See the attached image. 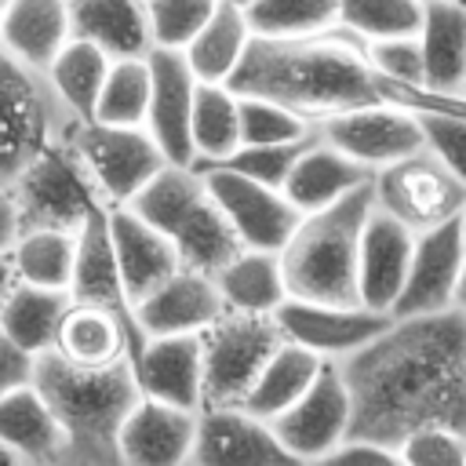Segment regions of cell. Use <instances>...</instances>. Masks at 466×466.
I'll list each match as a JSON object with an SVG mask.
<instances>
[{"instance_id":"1","label":"cell","mask_w":466,"mask_h":466,"mask_svg":"<svg viewBox=\"0 0 466 466\" xmlns=\"http://www.w3.org/2000/svg\"><path fill=\"white\" fill-rule=\"evenodd\" d=\"M339 371L357 437L397 444L422 422L466 430V317L451 306L393 317L371 342L342 357Z\"/></svg>"},{"instance_id":"2","label":"cell","mask_w":466,"mask_h":466,"mask_svg":"<svg viewBox=\"0 0 466 466\" xmlns=\"http://www.w3.org/2000/svg\"><path fill=\"white\" fill-rule=\"evenodd\" d=\"M237 95H258L317 124L339 109L382 102V76L368 58V40L346 25L317 33H251L233 76Z\"/></svg>"},{"instance_id":"3","label":"cell","mask_w":466,"mask_h":466,"mask_svg":"<svg viewBox=\"0 0 466 466\" xmlns=\"http://www.w3.org/2000/svg\"><path fill=\"white\" fill-rule=\"evenodd\" d=\"M33 386L51 404L66 433V462H120L116 433L142 393L131 360L84 368L58 357L55 350H44L33 357Z\"/></svg>"},{"instance_id":"4","label":"cell","mask_w":466,"mask_h":466,"mask_svg":"<svg viewBox=\"0 0 466 466\" xmlns=\"http://www.w3.org/2000/svg\"><path fill=\"white\" fill-rule=\"evenodd\" d=\"M371 208V182H364L346 197L299 215L295 229L277 251L288 295L313 302H360L357 251Z\"/></svg>"},{"instance_id":"5","label":"cell","mask_w":466,"mask_h":466,"mask_svg":"<svg viewBox=\"0 0 466 466\" xmlns=\"http://www.w3.org/2000/svg\"><path fill=\"white\" fill-rule=\"evenodd\" d=\"M76 124L44 69L0 51V182H11Z\"/></svg>"},{"instance_id":"6","label":"cell","mask_w":466,"mask_h":466,"mask_svg":"<svg viewBox=\"0 0 466 466\" xmlns=\"http://www.w3.org/2000/svg\"><path fill=\"white\" fill-rule=\"evenodd\" d=\"M76 131V127H73ZM73 131L47 146L36 160H29L7 186L18 208V226H55V229H80L95 208H106L95 178L76 153Z\"/></svg>"},{"instance_id":"7","label":"cell","mask_w":466,"mask_h":466,"mask_svg":"<svg viewBox=\"0 0 466 466\" xmlns=\"http://www.w3.org/2000/svg\"><path fill=\"white\" fill-rule=\"evenodd\" d=\"M280 339L277 320L258 313L226 309L215 324H208L200 331L204 404H240Z\"/></svg>"},{"instance_id":"8","label":"cell","mask_w":466,"mask_h":466,"mask_svg":"<svg viewBox=\"0 0 466 466\" xmlns=\"http://www.w3.org/2000/svg\"><path fill=\"white\" fill-rule=\"evenodd\" d=\"M371 197H375V208L390 211L408 229L422 233L462 211L466 186L430 149H415L371 171Z\"/></svg>"},{"instance_id":"9","label":"cell","mask_w":466,"mask_h":466,"mask_svg":"<svg viewBox=\"0 0 466 466\" xmlns=\"http://www.w3.org/2000/svg\"><path fill=\"white\" fill-rule=\"evenodd\" d=\"M76 153L84 157L95 189L106 208L127 204L164 164L167 157L146 131V124H102L80 120L73 131Z\"/></svg>"},{"instance_id":"10","label":"cell","mask_w":466,"mask_h":466,"mask_svg":"<svg viewBox=\"0 0 466 466\" xmlns=\"http://www.w3.org/2000/svg\"><path fill=\"white\" fill-rule=\"evenodd\" d=\"M353 404L339 360H324L306 393L269 419L280 448L291 462H328L331 448L350 433Z\"/></svg>"},{"instance_id":"11","label":"cell","mask_w":466,"mask_h":466,"mask_svg":"<svg viewBox=\"0 0 466 466\" xmlns=\"http://www.w3.org/2000/svg\"><path fill=\"white\" fill-rule=\"evenodd\" d=\"M313 135L324 138L328 146L342 149L350 160H357L368 171H379L390 160L422 149L419 113L390 106V102H368V106H353V109L320 116L313 124Z\"/></svg>"},{"instance_id":"12","label":"cell","mask_w":466,"mask_h":466,"mask_svg":"<svg viewBox=\"0 0 466 466\" xmlns=\"http://www.w3.org/2000/svg\"><path fill=\"white\" fill-rule=\"evenodd\" d=\"M193 171L204 178L211 200L218 204V211L226 215V222L233 226L244 248L280 251V244L299 222V211L284 197L280 186H269V182H258V178H248L226 167H193Z\"/></svg>"},{"instance_id":"13","label":"cell","mask_w":466,"mask_h":466,"mask_svg":"<svg viewBox=\"0 0 466 466\" xmlns=\"http://www.w3.org/2000/svg\"><path fill=\"white\" fill-rule=\"evenodd\" d=\"M273 320L284 339L306 346L320 360H342L371 342L393 317L364 302H313L288 295L277 306Z\"/></svg>"},{"instance_id":"14","label":"cell","mask_w":466,"mask_h":466,"mask_svg":"<svg viewBox=\"0 0 466 466\" xmlns=\"http://www.w3.org/2000/svg\"><path fill=\"white\" fill-rule=\"evenodd\" d=\"M462 258H466V237H462L459 215L415 233L411 262H408V273H404V284H400V295H397L390 317L448 309Z\"/></svg>"},{"instance_id":"15","label":"cell","mask_w":466,"mask_h":466,"mask_svg":"<svg viewBox=\"0 0 466 466\" xmlns=\"http://www.w3.org/2000/svg\"><path fill=\"white\" fill-rule=\"evenodd\" d=\"M193 466H255V462H291L280 448L273 426L240 404H200L197 437L189 451Z\"/></svg>"},{"instance_id":"16","label":"cell","mask_w":466,"mask_h":466,"mask_svg":"<svg viewBox=\"0 0 466 466\" xmlns=\"http://www.w3.org/2000/svg\"><path fill=\"white\" fill-rule=\"evenodd\" d=\"M69 299L76 302H91L102 306L109 313H116L131 339H135V357L146 342L138 320H135V302L124 288L116 255H113V240H109V208H95L84 226L76 229V262H73V280H69Z\"/></svg>"},{"instance_id":"17","label":"cell","mask_w":466,"mask_h":466,"mask_svg":"<svg viewBox=\"0 0 466 466\" xmlns=\"http://www.w3.org/2000/svg\"><path fill=\"white\" fill-rule=\"evenodd\" d=\"M197 411L167 404V400L149 397V393H138V400L131 404V411L124 415L120 433H116L120 462H135V466H182V462H189L193 437H197Z\"/></svg>"},{"instance_id":"18","label":"cell","mask_w":466,"mask_h":466,"mask_svg":"<svg viewBox=\"0 0 466 466\" xmlns=\"http://www.w3.org/2000/svg\"><path fill=\"white\" fill-rule=\"evenodd\" d=\"M149 109H146V131L160 146V153L171 164H193V142H189V109L197 76L186 66V55L175 47H149Z\"/></svg>"},{"instance_id":"19","label":"cell","mask_w":466,"mask_h":466,"mask_svg":"<svg viewBox=\"0 0 466 466\" xmlns=\"http://www.w3.org/2000/svg\"><path fill=\"white\" fill-rule=\"evenodd\" d=\"M226 313V302L211 273L178 266L153 291L135 302V320L142 335H200Z\"/></svg>"},{"instance_id":"20","label":"cell","mask_w":466,"mask_h":466,"mask_svg":"<svg viewBox=\"0 0 466 466\" xmlns=\"http://www.w3.org/2000/svg\"><path fill=\"white\" fill-rule=\"evenodd\" d=\"M411 248H415V229H408L390 211L371 208L357 251V295L364 306L382 313L393 309L411 262Z\"/></svg>"},{"instance_id":"21","label":"cell","mask_w":466,"mask_h":466,"mask_svg":"<svg viewBox=\"0 0 466 466\" xmlns=\"http://www.w3.org/2000/svg\"><path fill=\"white\" fill-rule=\"evenodd\" d=\"M131 368L142 393L193 411L204 404L200 335H149Z\"/></svg>"},{"instance_id":"22","label":"cell","mask_w":466,"mask_h":466,"mask_svg":"<svg viewBox=\"0 0 466 466\" xmlns=\"http://www.w3.org/2000/svg\"><path fill=\"white\" fill-rule=\"evenodd\" d=\"M0 448L7 451L11 462H33V466L66 462V433L51 404L33 386V379L0 397Z\"/></svg>"},{"instance_id":"23","label":"cell","mask_w":466,"mask_h":466,"mask_svg":"<svg viewBox=\"0 0 466 466\" xmlns=\"http://www.w3.org/2000/svg\"><path fill=\"white\" fill-rule=\"evenodd\" d=\"M371 182V171L360 167L357 160H350L342 149L328 146L324 138L309 135L302 142V149L295 153L280 189L284 197L295 204V211H313V208H324L339 197H346L350 189Z\"/></svg>"},{"instance_id":"24","label":"cell","mask_w":466,"mask_h":466,"mask_svg":"<svg viewBox=\"0 0 466 466\" xmlns=\"http://www.w3.org/2000/svg\"><path fill=\"white\" fill-rule=\"evenodd\" d=\"M109 240L131 302H138L146 291H153L164 277H171L182 266L175 244L157 226L138 218L131 208H109Z\"/></svg>"},{"instance_id":"25","label":"cell","mask_w":466,"mask_h":466,"mask_svg":"<svg viewBox=\"0 0 466 466\" xmlns=\"http://www.w3.org/2000/svg\"><path fill=\"white\" fill-rule=\"evenodd\" d=\"M51 350L73 364H84V368L135 360V339H131L127 324L116 313L91 306V302H76V299H69Z\"/></svg>"},{"instance_id":"26","label":"cell","mask_w":466,"mask_h":466,"mask_svg":"<svg viewBox=\"0 0 466 466\" xmlns=\"http://www.w3.org/2000/svg\"><path fill=\"white\" fill-rule=\"evenodd\" d=\"M419 47L426 87L466 95V0H426Z\"/></svg>"},{"instance_id":"27","label":"cell","mask_w":466,"mask_h":466,"mask_svg":"<svg viewBox=\"0 0 466 466\" xmlns=\"http://www.w3.org/2000/svg\"><path fill=\"white\" fill-rule=\"evenodd\" d=\"M69 36V0H7L0 11V51L33 69H47Z\"/></svg>"},{"instance_id":"28","label":"cell","mask_w":466,"mask_h":466,"mask_svg":"<svg viewBox=\"0 0 466 466\" xmlns=\"http://www.w3.org/2000/svg\"><path fill=\"white\" fill-rule=\"evenodd\" d=\"M164 237L175 244L178 262L189 266V269H200V273H215L218 266H226L244 248L237 240L233 226L226 222V215L218 211V204L211 200L208 186H200V193L171 218Z\"/></svg>"},{"instance_id":"29","label":"cell","mask_w":466,"mask_h":466,"mask_svg":"<svg viewBox=\"0 0 466 466\" xmlns=\"http://www.w3.org/2000/svg\"><path fill=\"white\" fill-rule=\"evenodd\" d=\"M73 36L91 40L109 58L146 55L153 47L146 0H69Z\"/></svg>"},{"instance_id":"30","label":"cell","mask_w":466,"mask_h":466,"mask_svg":"<svg viewBox=\"0 0 466 466\" xmlns=\"http://www.w3.org/2000/svg\"><path fill=\"white\" fill-rule=\"evenodd\" d=\"M211 277H215V288H218L226 309H237V313L273 317L277 306L288 299L280 255L266 251V248H240Z\"/></svg>"},{"instance_id":"31","label":"cell","mask_w":466,"mask_h":466,"mask_svg":"<svg viewBox=\"0 0 466 466\" xmlns=\"http://www.w3.org/2000/svg\"><path fill=\"white\" fill-rule=\"evenodd\" d=\"M251 40V25H248V15L240 4H229V0H218L215 11L208 15V22L189 36V44L182 47L186 55V66L193 69L197 80H215V84H226L244 55Z\"/></svg>"},{"instance_id":"32","label":"cell","mask_w":466,"mask_h":466,"mask_svg":"<svg viewBox=\"0 0 466 466\" xmlns=\"http://www.w3.org/2000/svg\"><path fill=\"white\" fill-rule=\"evenodd\" d=\"M320 364L324 360L317 353H309L306 346H299L291 339H280V346L269 353V360L262 364L251 390L240 397V408H248L251 415L269 422L273 415H280L288 404H295L306 393V386L317 379Z\"/></svg>"},{"instance_id":"33","label":"cell","mask_w":466,"mask_h":466,"mask_svg":"<svg viewBox=\"0 0 466 466\" xmlns=\"http://www.w3.org/2000/svg\"><path fill=\"white\" fill-rule=\"evenodd\" d=\"M66 306H69V291L15 280V288L0 302V331L18 350L36 357V353L55 346V331H58Z\"/></svg>"},{"instance_id":"34","label":"cell","mask_w":466,"mask_h":466,"mask_svg":"<svg viewBox=\"0 0 466 466\" xmlns=\"http://www.w3.org/2000/svg\"><path fill=\"white\" fill-rule=\"evenodd\" d=\"M15 280L36 284V288H58L69 291L73 262H76V229H55V226H25L7 248Z\"/></svg>"},{"instance_id":"35","label":"cell","mask_w":466,"mask_h":466,"mask_svg":"<svg viewBox=\"0 0 466 466\" xmlns=\"http://www.w3.org/2000/svg\"><path fill=\"white\" fill-rule=\"evenodd\" d=\"M189 142L193 164L218 160L240 146V95L229 84L197 80L189 109Z\"/></svg>"},{"instance_id":"36","label":"cell","mask_w":466,"mask_h":466,"mask_svg":"<svg viewBox=\"0 0 466 466\" xmlns=\"http://www.w3.org/2000/svg\"><path fill=\"white\" fill-rule=\"evenodd\" d=\"M109 62H113V58H109L102 47H95L91 40H84V36H69V40L58 47V55L47 62L44 73H47L55 95L69 106V113H73L76 120H91Z\"/></svg>"},{"instance_id":"37","label":"cell","mask_w":466,"mask_h":466,"mask_svg":"<svg viewBox=\"0 0 466 466\" xmlns=\"http://www.w3.org/2000/svg\"><path fill=\"white\" fill-rule=\"evenodd\" d=\"M149 109V58L131 55V58H113L95 102L91 120L102 124H146Z\"/></svg>"},{"instance_id":"38","label":"cell","mask_w":466,"mask_h":466,"mask_svg":"<svg viewBox=\"0 0 466 466\" xmlns=\"http://www.w3.org/2000/svg\"><path fill=\"white\" fill-rule=\"evenodd\" d=\"M244 15L251 33L262 36L317 33L339 22V0H248Z\"/></svg>"},{"instance_id":"39","label":"cell","mask_w":466,"mask_h":466,"mask_svg":"<svg viewBox=\"0 0 466 466\" xmlns=\"http://www.w3.org/2000/svg\"><path fill=\"white\" fill-rule=\"evenodd\" d=\"M426 0H339V25L364 40L419 33Z\"/></svg>"},{"instance_id":"40","label":"cell","mask_w":466,"mask_h":466,"mask_svg":"<svg viewBox=\"0 0 466 466\" xmlns=\"http://www.w3.org/2000/svg\"><path fill=\"white\" fill-rule=\"evenodd\" d=\"M313 135V124L280 102L258 98V95H240V142L248 146H288L302 142Z\"/></svg>"},{"instance_id":"41","label":"cell","mask_w":466,"mask_h":466,"mask_svg":"<svg viewBox=\"0 0 466 466\" xmlns=\"http://www.w3.org/2000/svg\"><path fill=\"white\" fill-rule=\"evenodd\" d=\"M400 466H466V430L451 422H422L397 441Z\"/></svg>"},{"instance_id":"42","label":"cell","mask_w":466,"mask_h":466,"mask_svg":"<svg viewBox=\"0 0 466 466\" xmlns=\"http://www.w3.org/2000/svg\"><path fill=\"white\" fill-rule=\"evenodd\" d=\"M218 0H146L149 36L153 47H175L182 51L189 36L208 22Z\"/></svg>"},{"instance_id":"43","label":"cell","mask_w":466,"mask_h":466,"mask_svg":"<svg viewBox=\"0 0 466 466\" xmlns=\"http://www.w3.org/2000/svg\"><path fill=\"white\" fill-rule=\"evenodd\" d=\"M302 142H288V146H248V142H240L233 153H226L218 160L193 164V167H226V171H237V175H248V178L280 186L284 175H288V167H291V160H295V153L302 149Z\"/></svg>"},{"instance_id":"44","label":"cell","mask_w":466,"mask_h":466,"mask_svg":"<svg viewBox=\"0 0 466 466\" xmlns=\"http://www.w3.org/2000/svg\"><path fill=\"white\" fill-rule=\"evenodd\" d=\"M422 149H430L466 186V113H419Z\"/></svg>"},{"instance_id":"45","label":"cell","mask_w":466,"mask_h":466,"mask_svg":"<svg viewBox=\"0 0 466 466\" xmlns=\"http://www.w3.org/2000/svg\"><path fill=\"white\" fill-rule=\"evenodd\" d=\"M368 58H371V66H375L386 80H397V84H426V80H422V47H419V33L368 40Z\"/></svg>"},{"instance_id":"46","label":"cell","mask_w":466,"mask_h":466,"mask_svg":"<svg viewBox=\"0 0 466 466\" xmlns=\"http://www.w3.org/2000/svg\"><path fill=\"white\" fill-rule=\"evenodd\" d=\"M328 462H379V466H393V462H400V459H397V444L350 433V437H342V441L331 448Z\"/></svg>"},{"instance_id":"47","label":"cell","mask_w":466,"mask_h":466,"mask_svg":"<svg viewBox=\"0 0 466 466\" xmlns=\"http://www.w3.org/2000/svg\"><path fill=\"white\" fill-rule=\"evenodd\" d=\"M33 379V353L18 350L4 331H0V397L22 382Z\"/></svg>"},{"instance_id":"48","label":"cell","mask_w":466,"mask_h":466,"mask_svg":"<svg viewBox=\"0 0 466 466\" xmlns=\"http://www.w3.org/2000/svg\"><path fill=\"white\" fill-rule=\"evenodd\" d=\"M18 208H15V197H11V186L0 182V251L11 248V240L18 237Z\"/></svg>"},{"instance_id":"49","label":"cell","mask_w":466,"mask_h":466,"mask_svg":"<svg viewBox=\"0 0 466 466\" xmlns=\"http://www.w3.org/2000/svg\"><path fill=\"white\" fill-rule=\"evenodd\" d=\"M451 309H459L466 317V258H462V269H459V280H455V291H451Z\"/></svg>"},{"instance_id":"50","label":"cell","mask_w":466,"mask_h":466,"mask_svg":"<svg viewBox=\"0 0 466 466\" xmlns=\"http://www.w3.org/2000/svg\"><path fill=\"white\" fill-rule=\"evenodd\" d=\"M15 288V269H11V258H7V251H0V302H4V295Z\"/></svg>"},{"instance_id":"51","label":"cell","mask_w":466,"mask_h":466,"mask_svg":"<svg viewBox=\"0 0 466 466\" xmlns=\"http://www.w3.org/2000/svg\"><path fill=\"white\" fill-rule=\"evenodd\" d=\"M459 226H462V237H466V204H462V211H459Z\"/></svg>"},{"instance_id":"52","label":"cell","mask_w":466,"mask_h":466,"mask_svg":"<svg viewBox=\"0 0 466 466\" xmlns=\"http://www.w3.org/2000/svg\"><path fill=\"white\" fill-rule=\"evenodd\" d=\"M0 462H11V459H7V451H4V448H0Z\"/></svg>"},{"instance_id":"53","label":"cell","mask_w":466,"mask_h":466,"mask_svg":"<svg viewBox=\"0 0 466 466\" xmlns=\"http://www.w3.org/2000/svg\"><path fill=\"white\" fill-rule=\"evenodd\" d=\"M229 4H240V7H244V4H248V0H229Z\"/></svg>"},{"instance_id":"54","label":"cell","mask_w":466,"mask_h":466,"mask_svg":"<svg viewBox=\"0 0 466 466\" xmlns=\"http://www.w3.org/2000/svg\"><path fill=\"white\" fill-rule=\"evenodd\" d=\"M4 7H7V0H0V11H4Z\"/></svg>"}]
</instances>
